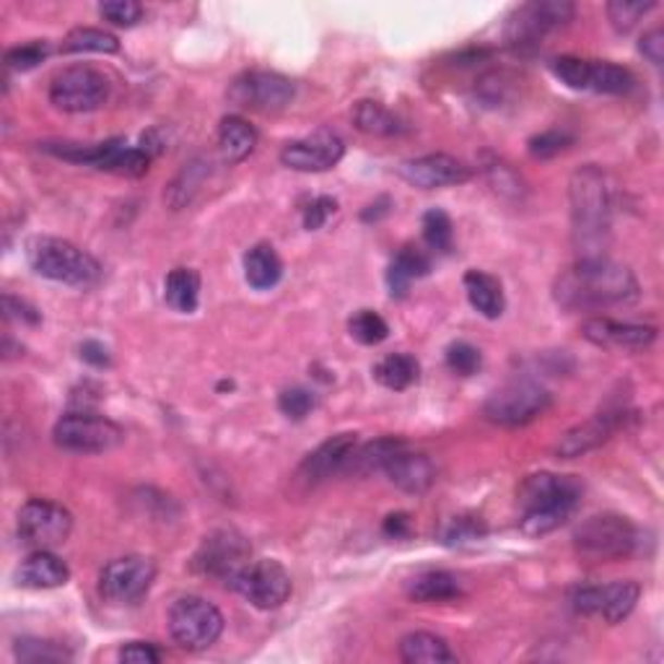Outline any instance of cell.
Listing matches in <instances>:
<instances>
[{"instance_id":"cell-15","label":"cell","mask_w":664,"mask_h":664,"mask_svg":"<svg viewBox=\"0 0 664 664\" xmlns=\"http://www.w3.org/2000/svg\"><path fill=\"white\" fill-rule=\"evenodd\" d=\"M156 579V566L144 555H125L104 566L99 576L101 598L112 605H135L151 589Z\"/></svg>"},{"instance_id":"cell-53","label":"cell","mask_w":664,"mask_h":664,"mask_svg":"<svg viewBox=\"0 0 664 664\" xmlns=\"http://www.w3.org/2000/svg\"><path fill=\"white\" fill-rule=\"evenodd\" d=\"M639 50H641V56L649 60V63L662 67V63H664V32L652 29V32L643 34L641 42H639Z\"/></svg>"},{"instance_id":"cell-29","label":"cell","mask_w":664,"mask_h":664,"mask_svg":"<svg viewBox=\"0 0 664 664\" xmlns=\"http://www.w3.org/2000/svg\"><path fill=\"white\" fill-rule=\"evenodd\" d=\"M244 278L255 291H270L283 278V262L270 244H255L244 255Z\"/></svg>"},{"instance_id":"cell-38","label":"cell","mask_w":664,"mask_h":664,"mask_svg":"<svg viewBox=\"0 0 664 664\" xmlns=\"http://www.w3.org/2000/svg\"><path fill=\"white\" fill-rule=\"evenodd\" d=\"M118 50V37L104 29H94V26H78V29L67 32V37L63 39V52H104V56H112Z\"/></svg>"},{"instance_id":"cell-19","label":"cell","mask_w":664,"mask_h":664,"mask_svg":"<svg viewBox=\"0 0 664 664\" xmlns=\"http://www.w3.org/2000/svg\"><path fill=\"white\" fill-rule=\"evenodd\" d=\"M399 177L408 185L421 189H439V187H454L465 185L472 180V167L459 161L457 156L450 153H429L418 156V159L403 161L399 164Z\"/></svg>"},{"instance_id":"cell-50","label":"cell","mask_w":664,"mask_h":664,"mask_svg":"<svg viewBox=\"0 0 664 664\" xmlns=\"http://www.w3.org/2000/svg\"><path fill=\"white\" fill-rule=\"evenodd\" d=\"M485 172H488V180H491V185L496 187V193H504V195H519L521 193L519 177L512 172L509 167L501 164V161H493L491 167H485Z\"/></svg>"},{"instance_id":"cell-49","label":"cell","mask_w":664,"mask_h":664,"mask_svg":"<svg viewBox=\"0 0 664 664\" xmlns=\"http://www.w3.org/2000/svg\"><path fill=\"white\" fill-rule=\"evenodd\" d=\"M335 211H337V200L328 198V195L315 198L307 208H304V229H307V232H317V229H322L324 223H328V219Z\"/></svg>"},{"instance_id":"cell-36","label":"cell","mask_w":664,"mask_h":664,"mask_svg":"<svg viewBox=\"0 0 664 664\" xmlns=\"http://www.w3.org/2000/svg\"><path fill=\"white\" fill-rule=\"evenodd\" d=\"M208 169L206 161H189V164H185V169L177 174V180L172 182L167 189V202L169 206L174 208V211H180V208L189 206V202L195 200V193H198L202 182H206L208 177Z\"/></svg>"},{"instance_id":"cell-18","label":"cell","mask_w":664,"mask_h":664,"mask_svg":"<svg viewBox=\"0 0 664 664\" xmlns=\"http://www.w3.org/2000/svg\"><path fill=\"white\" fill-rule=\"evenodd\" d=\"M343 153H345L343 140L337 138L335 133L320 131L315 135H307V138L291 140V144L283 146L281 164L294 169V172L317 174V172H328V169L337 167V161L343 159Z\"/></svg>"},{"instance_id":"cell-10","label":"cell","mask_w":664,"mask_h":664,"mask_svg":"<svg viewBox=\"0 0 664 664\" xmlns=\"http://www.w3.org/2000/svg\"><path fill=\"white\" fill-rule=\"evenodd\" d=\"M551 392L543 384L512 382L485 399L483 418L504 429H517V426H527L543 416L551 408Z\"/></svg>"},{"instance_id":"cell-4","label":"cell","mask_w":664,"mask_h":664,"mask_svg":"<svg viewBox=\"0 0 664 664\" xmlns=\"http://www.w3.org/2000/svg\"><path fill=\"white\" fill-rule=\"evenodd\" d=\"M26 260L37 275L73 288H91L101 278V266L89 253L58 236H32Z\"/></svg>"},{"instance_id":"cell-28","label":"cell","mask_w":664,"mask_h":664,"mask_svg":"<svg viewBox=\"0 0 664 664\" xmlns=\"http://www.w3.org/2000/svg\"><path fill=\"white\" fill-rule=\"evenodd\" d=\"M399 660L408 664H450L457 656L442 636L429 631H413L399 641Z\"/></svg>"},{"instance_id":"cell-51","label":"cell","mask_w":664,"mask_h":664,"mask_svg":"<svg viewBox=\"0 0 664 664\" xmlns=\"http://www.w3.org/2000/svg\"><path fill=\"white\" fill-rule=\"evenodd\" d=\"M3 311H5V320H16L24 324L42 322V315H39L32 304H26L24 299H16L13 294H3Z\"/></svg>"},{"instance_id":"cell-24","label":"cell","mask_w":664,"mask_h":664,"mask_svg":"<svg viewBox=\"0 0 664 664\" xmlns=\"http://www.w3.org/2000/svg\"><path fill=\"white\" fill-rule=\"evenodd\" d=\"M71 568L52 551H34L19 568V585L29 589H58L67 585Z\"/></svg>"},{"instance_id":"cell-46","label":"cell","mask_w":664,"mask_h":664,"mask_svg":"<svg viewBox=\"0 0 664 664\" xmlns=\"http://www.w3.org/2000/svg\"><path fill=\"white\" fill-rule=\"evenodd\" d=\"M571 144L574 135H568L566 131H545L527 140V151H530L532 159H553V156L564 153Z\"/></svg>"},{"instance_id":"cell-5","label":"cell","mask_w":664,"mask_h":664,"mask_svg":"<svg viewBox=\"0 0 664 664\" xmlns=\"http://www.w3.org/2000/svg\"><path fill=\"white\" fill-rule=\"evenodd\" d=\"M639 527L620 514H598L581 521L574 532V548L579 558L592 564L631 558L641 543Z\"/></svg>"},{"instance_id":"cell-26","label":"cell","mask_w":664,"mask_h":664,"mask_svg":"<svg viewBox=\"0 0 664 664\" xmlns=\"http://www.w3.org/2000/svg\"><path fill=\"white\" fill-rule=\"evenodd\" d=\"M431 273V257L418 247H403L388 268V288L395 299L408 294L410 283Z\"/></svg>"},{"instance_id":"cell-33","label":"cell","mask_w":664,"mask_h":664,"mask_svg":"<svg viewBox=\"0 0 664 664\" xmlns=\"http://www.w3.org/2000/svg\"><path fill=\"white\" fill-rule=\"evenodd\" d=\"M164 299L180 315H193L200 302V275L193 268H174L164 281Z\"/></svg>"},{"instance_id":"cell-21","label":"cell","mask_w":664,"mask_h":664,"mask_svg":"<svg viewBox=\"0 0 664 664\" xmlns=\"http://www.w3.org/2000/svg\"><path fill=\"white\" fill-rule=\"evenodd\" d=\"M581 335L598 348L610 351H643L656 341V328L652 324L618 322L607 317H594L581 324Z\"/></svg>"},{"instance_id":"cell-16","label":"cell","mask_w":664,"mask_h":664,"mask_svg":"<svg viewBox=\"0 0 664 664\" xmlns=\"http://www.w3.org/2000/svg\"><path fill=\"white\" fill-rule=\"evenodd\" d=\"M257 610H278L291 598V576L273 558L249 561L232 585Z\"/></svg>"},{"instance_id":"cell-47","label":"cell","mask_w":664,"mask_h":664,"mask_svg":"<svg viewBox=\"0 0 664 664\" xmlns=\"http://www.w3.org/2000/svg\"><path fill=\"white\" fill-rule=\"evenodd\" d=\"M311 408H315V395L304 388L283 390L281 397H278V410H281L286 418H291V421H304V418L311 413Z\"/></svg>"},{"instance_id":"cell-6","label":"cell","mask_w":664,"mask_h":664,"mask_svg":"<svg viewBox=\"0 0 664 664\" xmlns=\"http://www.w3.org/2000/svg\"><path fill=\"white\" fill-rule=\"evenodd\" d=\"M47 153L71 164H84L99 172L120 174V177H144L151 164V156L144 148L127 146L122 138L104 140V144H47Z\"/></svg>"},{"instance_id":"cell-48","label":"cell","mask_w":664,"mask_h":664,"mask_svg":"<svg viewBox=\"0 0 664 664\" xmlns=\"http://www.w3.org/2000/svg\"><path fill=\"white\" fill-rule=\"evenodd\" d=\"M101 19L114 26H135L144 19V5L135 3V0H107V3L99 5Z\"/></svg>"},{"instance_id":"cell-34","label":"cell","mask_w":664,"mask_h":664,"mask_svg":"<svg viewBox=\"0 0 664 664\" xmlns=\"http://www.w3.org/2000/svg\"><path fill=\"white\" fill-rule=\"evenodd\" d=\"M421 377V364L410 354H390L374 366V379L382 388L403 392L413 388Z\"/></svg>"},{"instance_id":"cell-17","label":"cell","mask_w":664,"mask_h":664,"mask_svg":"<svg viewBox=\"0 0 664 664\" xmlns=\"http://www.w3.org/2000/svg\"><path fill=\"white\" fill-rule=\"evenodd\" d=\"M641 587L634 579L610 585H585L571 592V607L579 615H600L607 623H620L634 613Z\"/></svg>"},{"instance_id":"cell-20","label":"cell","mask_w":664,"mask_h":664,"mask_svg":"<svg viewBox=\"0 0 664 664\" xmlns=\"http://www.w3.org/2000/svg\"><path fill=\"white\" fill-rule=\"evenodd\" d=\"M626 413L623 410H605L598 413V416L587 418V421L576 423L574 429H568L564 436L558 439V444H555V454H558L561 459H576V457H585V454L594 452L598 446H602L605 442L618 433L623 426H626Z\"/></svg>"},{"instance_id":"cell-31","label":"cell","mask_w":664,"mask_h":664,"mask_svg":"<svg viewBox=\"0 0 664 664\" xmlns=\"http://www.w3.org/2000/svg\"><path fill=\"white\" fill-rule=\"evenodd\" d=\"M354 122L358 131L366 135H377V138H395V135L408 131V125L395 112H390L388 107L371 99L358 101L354 107Z\"/></svg>"},{"instance_id":"cell-27","label":"cell","mask_w":664,"mask_h":664,"mask_svg":"<svg viewBox=\"0 0 664 664\" xmlns=\"http://www.w3.org/2000/svg\"><path fill=\"white\" fill-rule=\"evenodd\" d=\"M257 131L239 114H229L221 120L219 127V151L226 164H239L255 151Z\"/></svg>"},{"instance_id":"cell-32","label":"cell","mask_w":664,"mask_h":664,"mask_svg":"<svg viewBox=\"0 0 664 664\" xmlns=\"http://www.w3.org/2000/svg\"><path fill=\"white\" fill-rule=\"evenodd\" d=\"M399 450H405L403 439L395 436H384V439H374V442L356 446L354 454H351L348 465H345V470L356 472V476H371V472H384V465L390 463L392 457Z\"/></svg>"},{"instance_id":"cell-54","label":"cell","mask_w":664,"mask_h":664,"mask_svg":"<svg viewBox=\"0 0 664 664\" xmlns=\"http://www.w3.org/2000/svg\"><path fill=\"white\" fill-rule=\"evenodd\" d=\"M81 358H84L86 364H91L94 369H107V366H110V351L97 341H86L81 345Z\"/></svg>"},{"instance_id":"cell-56","label":"cell","mask_w":664,"mask_h":664,"mask_svg":"<svg viewBox=\"0 0 664 664\" xmlns=\"http://www.w3.org/2000/svg\"><path fill=\"white\" fill-rule=\"evenodd\" d=\"M388 213H390V200L382 198L379 202H374V206L366 208V211L361 213V219L364 221H379L382 216H388Z\"/></svg>"},{"instance_id":"cell-22","label":"cell","mask_w":664,"mask_h":664,"mask_svg":"<svg viewBox=\"0 0 664 664\" xmlns=\"http://www.w3.org/2000/svg\"><path fill=\"white\" fill-rule=\"evenodd\" d=\"M356 446H358L356 433H337V436H330L328 442H322L315 452H309L307 457H304V463L299 467V478L304 483L315 485L332 476H337V472L345 470V465H348L351 454H354Z\"/></svg>"},{"instance_id":"cell-11","label":"cell","mask_w":664,"mask_h":664,"mask_svg":"<svg viewBox=\"0 0 664 664\" xmlns=\"http://www.w3.org/2000/svg\"><path fill=\"white\" fill-rule=\"evenodd\" d=\"M110 99V81L89 65H73L50 81V101L60 112H94Z\"/></svg>"},{"instance_id":"cell-23","label":"cell","mask_w":664,"mask_h":664,"mask_svg":"<svg viewBox=\"0 0 664 664\" xmlns=\"http://www.w3.org/2000/svg\"><path fill=\"white\" fill-rule=\"evenodd\" d=\"M384 476L390 478L392 485H397L399 491L413 493V496H421V493L429 491L436 480V467L426 454L399 450L395 457L384 465Z\"/></svg>"},{"instance_id":"cell-30","label":"cell","mask_w":664,"mask_h":664,"mask_svg":"<svg viewBox=\"0 0 664 664\" xmlns=\"http://www.w3.org/2000/svg\"><path fill=\"white\" fill-rule=\"evenodd\" d=\"M463 594V581L450 571H423L408 581V598L416 602H452Z\"/></svg>"},{"instance_id":"cell-37","label":"cell","mask_w":664,"mask_h":664,"mask_svg":"<svg viewBox=\"0 0 664 664\" xmlns=\"http://www.w3.org/2000/svg\"><path fill=\"white\" fill-rule=\"evenodd\" d=\"M488 534V525L483 517H476V514H463V517H454L446 521L439 532V543L446 548H463L472 545L478 540H483Z\"/></svg>"},{"instance_id":"cell-42","label":"cell","mask_w":664,"mask_h":664,"mask_svg":"<svg viewBox=\"0 0 664 664\" xmlns=\"http://www.w3.org/2000/svg\"><path fill=\"white\" fill-rule=\"evenodd\" d=\"M13 652L22 662H65L71 660V652L58 641H45V639H19Z\"/></svg>"},{"instance_id":"cell-52","label":"cell","mask_w":664,"mask_h":664,"mask_svg":"<svg viewBox=\"0 0 664 664\" xmlns=\"http://www.w3.org/2000/svg\"><path fill=\"white\" fill-rule=\"evenodd\" d=\"M118 656H120V662H127V664H156L161 660V654L156 652L151 643H144V641L125 643V647L120 649Z\"/></svg>"},{"instance_id":"cell-14","label":"cell","mask_w":664,"mask_h":664,"mask_svg":"<svg viewBox=\"0 0 664 664\" xmlns=\"http://www.w3.org/2000/svg\"><path fill=\"white\" fill-rule=\"evenodd\" d=\"M249 558H253V548H249L239 532L216 530L200 543L193 566L195 571L213 576V579L232 587L242 568L249 564Z\"/></svg>"},{"instance_id":"cell-12","label":"cell","mask_w":664,"mask_h":664,"mask_svg":"<svg viewBox=\"0 0 664 664\" xmlns=\"http://www.w3.org/2000/svg\"><path fill=\"white\" fill-rule=\"evenodd\" d=\"M19 538L34 551H52L63 545L73 530V517L65 506L47 499H29L19 509Z\"/></svg>"},{"instance_id":"cell-44","label":"cell","mask_w":664,"mask_h":664,"mask_svg":"<svg viewBox=\"0 0 664 664\" xmlns=\"http://www.w3.org/2000/svg\"><path fill=\"white\" fill-rule=\"evenodd\" d=\"M50 52H52L50 42H39V39H34V42L11 47L3 60L11 71H32V67L45 63V60L50 58Z\"/></svg>"},{"instance_id":"cell-41","label":"cell","mask_w":664,"mask_h":664,"mask_svg":"<svg viewBox=\"0 0 664 664\" xmlns=\"http://www.w3.org/2000/svg\"><path fill=\"white\" fill-rule=\"evenodd\" d=\"M654 9H656L654 0H649V3H641V0H613V3H607V19L615 32L628 34L649 11Z\"/></svg>"},{"instance_id":"cell-13","label":"cell","mask_w":664,"mask_h":664,"mask_svg":"<svg viewBox=\"0 0 664 664\" xmlns=\"http://www.w3.org/2000/svg\"><path fill=\"white\" fill-rule=\"evenodd\" d=\"M294 94V81L273 71H247L229 84L232 104L262 114L286 110Z\"/></svg>"},{"instance_id":"cell-7","label":"cell","mask_w":664,"mask_h":664,"mask_svg":"<svg viewBox=\"0 0 664 664\" xmlns=\"http://www.w3.org/2000/svg\"><path fill=\"white\" fill-rule=\"evenodd\" d=\"M576 5L568 0H532L519 5L506 22V45L517 52L538 50L548 34L574 22Z\"/></svg>"},{"instance_id":"cell-2","label":"cell","mask_w":664,"mask_h":664,"mask_svg":"<svg viewBox=\"0 0 664 664\" xmlns=\"http://www.w3.org/2000/svg\"><path fill=\"white\" fill-rule=\"evenodd\" d=\"M571 200V242L576 260L607 257L610 232H613V182L598 164H585L568 182Z\"/></svg>"},{"instance_id":"cell-35","label":"cell","mask_w":664,"mask_h":664,"mask_svg":"<svg viewBox=\"0 0 664 664\" xmlns=\"http://www.w3.org/2000/svg\"><path fill=\"white\" fill-rule=\"evenodd\" d=\"M634 86H636V78L628 67H623L618 63H610V60H589L587 91L613 94V97H620V94L631 91Z\"/></svg>"},{"instance_id":"cell-3","label":"cell","mask_w":664,"mask_h":664,"mask_svg":"<svg viewBox=\"0 0 664 664\" xmlns=\"http://www.w3.org/2000/svg\"><path fill=\"white\" fill-rule=\"evenodd\" d=\"M581 499V483L571 476L538 472L519 488L521 519L519 530L525 538H545L574 517Z\"/></svg>"},{"instance_id":"cell-25","label":"cell","mask_w":664,"mask_h":664,"mask_svg":"<svg viewBox=\"0 0 664 664\" xmlns=\"http://www.w3.org/2000/svg\"><path fill=\"white\" fill-rule=\"evenodd\" d=\"M465 291L467 302H470L472 309H476L478 315H483L485 320H499V317L504 315L506 299L499 278L488 275L483 270H467Z\"/></svg>"},{"instance_id":"cell-55","label":"cell","mask_w":664,"mask_h":664,"mask_svg":"<svg viewBox=\"0 0 664 664\" xmlns=\"http://www.w3.org/2000/svg\"><path fill=\"white\" fill-rule=\"evenodd\" d=\"M384 534H390V538H408L410 534V517L408 514L397 512V514H390L388 519H384Z\"/></svg>"},{"instance_id":"cell-39","label":"cell","mask_w":664,"mask_h":664,"mask_svg":"<svg viewBox=\"0 0 664 664\" xmlns=\"http://www.w3.org/2000/svg\"><path fill=\"white\" fill-rule=\"evenodd\" d=\"M423 229V242L429 244L431 253L446 255L454 244V226L450 213H444L442 208H431V211L423 213L421 221Z\"/></svg>"},{"instance_id":"cell-8","label":"cell","mask_w":664,"mask_h":664,"mask_svg":"<svg viewBox=\"0 0 664 664\" xmlns=\"http://www.w3.org/2000/svg\"><path fill=\"white\" fill-rule=\"evenodd\" d=\"M169 634L185 652H206L221 639L223 615L213 602L187 594L169 607Z\"/></svg>"},{"instance_id":"cell-45","label":"cell","mask_w":664,"mask_h":664,"mask_svg":"<svg viewBox=\"0 0 664 664\" xmlns=\"http://www.w3.org/2000/svg\"><path fill=\"white\" fill-rule=\"evenodd\" d=\"M446 366H450V371L459 377H472L478 374L480 366H483V356H480V351L476 345L459 341L452 343L450 348H446Z\"/></svg>"},{"instance_id":"cell-1","label":"cell","mask_w":664,"mask_h":664,"mask_svg":"<svg viewBox=\"0 0 664 664\" xmlns=\"http://www.w3.org/2000/svg\"><path fill=\"white\" fill-rule=\"evenodd\" d=\"M639 281L631 268L620 266L610 257L576 260L553 283L555 302L568 311L620 307V304L639 299Z\"/></svg>"},{"instance_id":"cell-40","label":"cell","mask_w":664,"mask_h":664,"mask_svg":"<svg viewBox=\"0 0 664 664\" xmlns=\"http://www.w3.org/2000/svg\"><path fill=\"white\" fill-rule=\"evenodd\" d=\"M348 332L351 337L361 345H379L390 337V324L384 322V317L377 315V311L361 309L351 317Z\"/></svg>"},{"instance_id":"cell-9","label":"cell","mask_w":664,"mask_h":664,"mask_svg":"<svg viewBox=\"0 0 664 664\" xmlns=\"http://www.w3.org/2000/svg\"><path fill=\"white\" fill-rule=\"evenodd\" d=\"M52 439L60 450L76 454H104L118 450L125 439V431L110 418L91 410L65 413L52 429Z\"/></svg>"},{"instance_id":"cell-43","label":"cell","mask_w":664,"mask_h":664,"mask_svg":"<svg viewBox=\"0 0 664 664\" xmlns=\"http://www.w3.org/2000/svg\"><path fill=\"white\" fill-rule=\"evenodd\" d=\"M553 76L566 84L574 91H587L589 86V60L574 58V56H561L551 63Z\"/></svg>"}]
</instances>
